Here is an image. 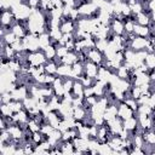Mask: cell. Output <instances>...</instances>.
Returning <instances> with one entry per match:
<instances>
[{"label": "cell", "instance_id": "6da1fadb", "mask_svg": "<svg viewBox=\"0 0 155 155\" xmlns=\"http://www.w3.org/2000/svg\"><path fill=\"white\" fill-rule=\"evenodd\" d=\"M27 61L30 65L39 67V65L45 64L47 62V58H46L45 52L42 50H38V51H34V52H29L28 56H27Z\"/></svg>", "mask_w": 155, "mask_h": 155}, {"label": "cell", "instance_id": "7a4b0ae2", "mask_svg": "<svg viewBox=\"0 0 155 155\" xmlns=\"http://www.w3.org/2000/svg\"><path fill=\"white\" fill-rule=\"evenodd\" d=\"M134 115H136V111L133 109H131L124 101L117 103V116L120 119L126 120V119H130V117H132Z\"/></svg>", "mask_w": 155, "mask_h": 155}, {"label": "cell", "instance_id": "3957f363", "mask_svg": "<svg viewBox=\"0 0 155 155\" xmlns=\"http://www.w3.org/2000/svg\"><path fill=\"white\" fill-rule=\"evenodd\" d=\"M86 53H87V59L91 61V62H93V63H96V64H101V63H103L104 59H105L103 52H101V51H99L98 48H96V47L88 48V50L86 51Z\"/></svg>", "mask_w": 155, "mask_h": 155}, {"label": "cell", "instance_id": "277c9868", "mask_svg": "<svg viewBox=\"0 0 155 155\" xmlns=\"http://www.w3.org/2000/svg\"><path fill=\"white\" fill-rule=\"evenodd\" d=\"M149 44L148 38H142V36H136L132 42H131V50L139 52V51H145L147 46Z\"/></svg>", "mask_w": 155, "mask_h": 155}, {"label": "cell", "instance_id": "5b68a950", "mask_svg": "<svg viewBox=\"0 0 155 155\" xmlns=\"http://www.w3.org/2000/svg\"><path fill=\"white\" fill-rule=\"evenodd\" d=\"M59 29L62 30V33H74L76 30V23L71 19H68L65 17L61 18V23H59Z\"/></svg>", "mask_w": 155, "mask_h": 155}, {"label": "cell", "instance_id": "8992f818", "mask_svg": "<svg viewBox=\"0 0 155 155\" xmlns=\"http://www.w3.org/2000/svg\"><path fill=\"white\" fill-rule=\"evenodd\" d=\"M98 69H99V64H96L91 61H87L84 63V73L85 75L96 79L97 74H98Z\"/></svg>", "mask_w": 155, "mask_h": 155}, {"label": "cell", "instance_id": "52a82bcc", "mask_svg": "<svg viewBox=\"0 0 155 155\" xmlns=\"http://www.w3.org/2000/svg\"><path fill=\"white\" fill-rule=\"evenodd\" d=\"M110 29H111L113 33H115L117 35H124L125 34V24H124V21L113 17L111 18V22H110Z\"/></svg>", "mask_w": 155, "mask_h": 155}, {"label": "cell", "instance_id": "ba28073f", "mask_svg": "<svg viewBox=\"0 0 155 155\" xmlns=\"http://www.w3.org/2000/svg\"><path fill=\"white\" fill-rule=\"evenodd\" d=\"M57 76H61V78H73V69H71V65L69 64H64V63H61L58 64V68H57Z\"/></svg>", "mask_w": 155, "mask_h": 155}, {"label": "cell", "instance_id": "9c48e42d", "mask_svg": "<svg viewBox=\"0 0 155 155\" xmlns=\"http://www.w3.org/2000/svg\"><path fill=\"white\" fill-rule=\"evenodd\" d=\"M133 33H134L137 36L148 38L149 34H150V29H149L148 25H142V24L136 23V24H134V28H133Z\"/></svg>", "mask_w": 155, "mask_h": 155}, {"label": "cell", "instance_id": "30bf717a", "mask_svg": "<svg viewBox=\"0 0 155 155\" xmlns=\"http://www.w3.org/2000/svg\"><path fill=\"white\" fill-rule=\"evenodd\" d=\"M138 126H139V122H138V117L136 115L132 116V117H130V119L124 120V128L127 130V131H130V132L134 131Z\"/></svg>", "mask_w": 155, "mask_h": 155}, {"label": "cell", "instance_id": "8fae6325", "mask_svg": "<svg viewBox=\"0 0 155 155\" xmlns=\"http://www.w3.org/2000/svg\"><path fill=\"white\" fill-rule=\"evenodd\" d=\"M84 90H85V86L82 85V82L79 79H75L73 91H71V96L73 97H84Z\"/></svg>", "mask_w": 155, "mask_h": 155}, {"label": "cell", "instance_id": "7c38bea8", "mask_svg": "<svg viewBox=\"0 0 155 155\" xmlns=\"http://www.w3.org/2000/svg\"><path fill=\"white\" fill-rule=\"evenodd\" d=\"M79 58H78V53L74 52V51H69L68 54H65L63 58H61V63H64V64H69V65H73L75 62H78Z\"/></svg>", "mask_w": 155, "mask_h": 155}, {"label": "cell", "instance_id": "4fadbf2b", "mask_svg": "<svg viewBox=\"0 0 155 155\" xmlns=\"http://www.w3.org/2000/svg\"><path fill=\"white\" fill-rule=\"evenodd\" d=\"M39 45H40V50H45L47 46L51 45V36L48 33H41L39 35Z\"/></svg>", "mask_w": 155, "mask_h": 155}, {"label": "cell", "instance_id": "5bb4252c", "mask_svg": "<svg viewBox=\"0 0 155 155\" xmlns=\"http://www.w3.org/2000/svg\"><path fill=\"white\" fill-rule=\"evenodd\" d=\"M151 18L149 15H147L145 12H139L136 15V23L142 24V25H149Z\"/></svg>", "mask_w": 155, "mask_h": 155}, {"label": "cell", "instance_id": "9a60e30c", "mask_svg": "<svg viewBox=\"0 0 155 155\" xmlns=\"http://www.w3.org/2000/svg\"><path fill=\"white\" fill-rule=\"evenodd\" d=\"M57 68H58V63L52 59V61H47L45 63V71L47 74H52V75H56L57 74Z\"/></svg>", "mask_w": 155, "mask_h": 155}, {"label": "cell", "instance_id": "2e32d148", "mask_svg": "<svg viewBox=\"0 0 155 155\" xmlns=\"http://www.w3.org/2000/svg\"><path fill=\"white\" fill-rule=\"evenodd\" d=\"M44 52H45V56H46L47 61H52V59H54V58L57 57V48H56L53 45L47 46V47L44 50Z\"/></svg>", "mask_w": 155, "mask_h": 155}, {"label": "cell", "instance_id": "e0dca14e", "mask_svg": "<svg viewBox=\"0 0 155 155\" xmlns=\"http://www.w3.org/2000/svg\"><path fill=\"white\" fill-rule=\"evenodd\" d=\"M48 34H50V36H51V42H52L53 40L59 41L61 38H62V35H63V33H62V30L59 29V27H52L51 30L48 31Z\"/></svg>", "mask_w": 155, "mask_h": 155}, {"label": "cell", "instance_id": "ac0fdd59", "mask_svg": "<svg viewBox=\"0 0 155 155\" xmlns=\"http://www.w3.org/2000/svg\"><path fill=\"white\" fill-rule=\"evenodd\" d=\"M144 63L149 69H155V53H147Z\"/></svg>", "mask_w": 155, "mask_h": 155}, {"label": "cell", "instance_id": "d6986e66", "mask_svg": "<svg viewBox=\"0 0 155 155\" xmlns=\"http://www.w3.org/2000/svg\"><path fill=\"white\" fill-rule=\"evenodd\" d=\"M17 39H18V38H17V36H16V35H15L12 31H7V33H6L4 36H1V40H4V41L7 44V45L13 44V42H15Z\"/></svg>", "mask_w": 155, "mask_h": 155}, {"label": "cell", "instance_id": "ffe728a7", "mask_svg": "<svg viewBox=\"0 0 155 155\" xmlns=\"http://www.w3.org/2000/svg\"><path fill=\"white\" fill-rule=\"evenodd\" d=\"M140 96H142L140 87L139 86H136V85H132L131 88H130V97H132L134 99H138Z\"/></svg>", "mask_w": 155, "mask_h": 155}, {"label": "cell", "instance_id": "44dd1931", "mask_svg": "<svg viewBox=\"0 0 155 155\" xmlns=\"http://www.w3.org/2000/svg\"><path fill=\"white\" fill-rule=\"evenodd\" d=\"M124 102H125L131 109H133L134 111H137V109H138V107H139L137 99H134V98H132V97H126V98L124 99Z\"/></svg>", "mask_w": 155, "mask_h": 155}, {"label": "cell", "instance_id": "7402d4cb", "mask_svg": "<svg viewBox=\"0 0 155 155\" xmlns=\"http://www.w3.org/2000/svg\"><path fill=\"white\" fill-rule=\"evenodd\" d=\"M1 116H5V117H12L13 115V111L11 110V108L8 107V104H2L1 103Z\"/></svg>", "mask_w": 155, "mask_h": 155}, {"label": "cell", "instance_id": "603a6c76", "mask_svg": "<svg viewBox=\"0 0 155 155\" xmlns=\"http://www.w3.org/2000/svg\"><path fill=\"white\" fill-rule=\"evenodd\" d=\"M68 52H69V50H68L64 45L57 47V57H58V58H63L65 54H68Z\"/></svg>", "mask_w": 155, "mask_h": 155}, {"label": "cell", "instance_id": "cb8c5ba5", "mask_svg": "<svg viewBox=\"0 0 155 155\" xmlns=\"http://www.w3.org/2000/svg\"><path fill=\"white\" fill-rule=\"evenodd\" d=\"M94 94V91H93V87H85L84 90V97H88V96H92Z\"/></svg>", "mask_w": 155, "mask_h": 155}, {"label": "cell", "instance_id": "d4e9b609", "mask_svg": "<svg viewBox=\"0 0 155 155\" xmlns=\"http://www.w3.org/2000/svg\"><path fill=\"white\" fill-rule=\"evenodd\" d=\"M154 84H155V81H154Z\"/></svg>", "mask_w": 155, "mask_h": 155}]
</instances>
